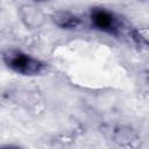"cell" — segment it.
Masks as SVG:
<instances>
[{"mask_svg": "<svg viewBox=\"0 0 149 149\" xmlns=\"http://www.w3.org/2000/svg\"><path fill=\"white\" fill-rule=\"evenodd\" d=\"M2 61L12 71L22 76H37L47 70L42 61L16 49H9L2 54Z\"/></svg>", "mask_w": 149, "mask_h": 149, "instance_id": "obj_1", "label": "cell"}, {"mask_svg": "<svg viewBox=\"0 0 149 149\" xmlns=\"http://www.w3.org/2000/svg\"><path fill=\"white\" fill-rule=\"evenodd\" d=\"M90 20L95 29L114 36L123 35L127 28L122 17L104 7H92L90 9Z\"/></svg>", "mask_w": 149, "mask_h": 149, "instance_id": "obj_2", "label": "cell"}, {"mask_svg": "<svg viewBox=\"0 0 149 149\" xmlns=\"http://www.w3.org/2000/svg\"><path fill=\"white\" fill-rule=\"evenodd\" d=\"M19 16L23 26L30 30L41 28L47 21L45 14L34 5H22L19 8Z\"/></svg>", "mask_w": 149, "mask_h": 149, "instance_id": "obj_3", "label": "cell"}, {"mask_svg": "<svg viewBox=\"0 0 149 149\" xmlns=\"http://www.w3.org/2000/svg\"><path fill=\"white\" fill-rule=\"evenodd\" d=\"M51 21L62 29H76L81 26L83 21L79 16L65 12V10H56L50 16Z\"/></svg>", "mask_w": 149, "mask_h": 149, "instance_id": "obj_4", "label": "cell"}, {"mask_svg": "<svg viewBox=\"0 0 149 149\" xmlns=\"http://www.w3.org/2000/svg\"><path fill=\"white\" fill-rule=\"evenodd\" d=\"M114 139H115L116 142H119V143L122 144V146H125V142H128L127 146H132V142L135 141L136 135H135L130 129H123V128H120V129L115 130Z\"/></svg>", "mask_w": 149, "mask_h": 149, "instance_id": "obj_5", "label": "cell"}, {"mask_svg": "<svg viewBox=\"0 0 149 149\" xmlns=\"http://www.w3.org/2000/svg\"><path fill=\"white\" fill-rule=\"evenodd\" d=\"M34 1H38V2H42V1H48V0H34Z\"/></svg>", "mask_w": 149, "mask_h": 149, "instance_id": "obj_6", "label": "cell"}]
</instances>
